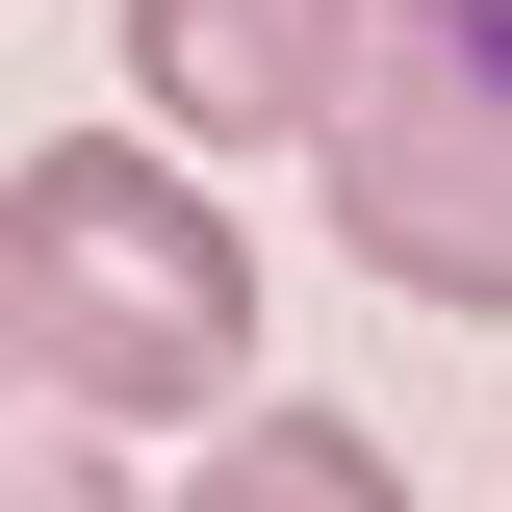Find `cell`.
Masks as SVG:
<instances>
[{"mask_svg": "<svg viewBox=\"0 0 512 512\" xmlns=\"http://www.w3.org/2000/svg\"><path fill=\"white\" fill-rule=\"evenodd\" d=\"M333 205L410 308H512V0H384L359 103H333Z\"/></svg>", "mask_w": 512, "mask_h": 512, "instance_id": "cell-2", "label": "cell"}, {"mask_svg": "<svg viewBox=\"0 0 512 512\" xmlns=\"http://www.w3.org/2000/svg\"><path fill=\"white\" fill-rule=\"evenodd\" d=\"M180 512H410V461H384L359 410H231V461H205Z\"/></svg>", "mask_w": 512, "mask_h": 512, "instance_id": "cell-4", "label": "cell"}, {"mask_svg": "<svg viewBox=\"0 0 512 512\" xmlns=\"http://www.w3.org/2000/svg\"><path fill=\"white\" fill-rule=\"evenodd\" d=\"M359 26H384V0H128V77H154V128H180V154H282V128L333 154Z\"/></svg>", "mask_w": 512, "mask_h": 512, "instance_id": "cell-3", "label": "cell"}, {"mask_svg": "<svg viewBox=\"0 0 512 512\" xmlns=\"http://www.w3.org/2000/svg\"><path fill=\"white\" fill-rule=\"evenodd\" d=\"M0 512H128V436L26 359V308H0Z\"/></svg>", "mask_w": 512, "mask_h": 512, "instance_id": "cell-5", "label": "cell"}, {"mask_svg": "<svg viewBox=\"0 0 512 512\" xmlns=\"http://www.w3.org/2000/svg\"><path fill=\"white\" fill-rule=\"evenodd\" d=\"M0 308H26V359H52L103 436H154V410H231L256 256H231V205H205L154 128H52V154L0 180Z\"/></svg>", "mask_w": 512, "mask_h": 512, "instance_id": "cell-1", "label": "cell"}]
</instances>
